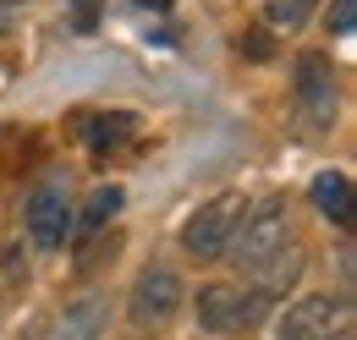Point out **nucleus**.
<instances>
[{"label": "nucleus", "mask_w": 357, "mask_h": 340, "mask_svg": "<svg viewBox=\"0 0 357 340\" xmlns=\"http://www.w3.org/2000/svg\"><path fill=\"white\" fill-rule=\"evenodd\" d=\"M286 242H291V209H286V198H264L259 209L248 203V214H242V225H236V236H231L225 253L236 258V269L253 275V269H264Z\"/></svg>", "instance_id": "1"}, {"label": "nucleus", "mask_w": 357, "mask_h": 340, "mask_svg": "<svg viewBox=\"0 0 357 340\" xmlns=\"http://www.w3.org/2000/svg\"><path fill=\"white\" fill-rule=\"evenodd\" d=\"M28 236H33V247H45V253H55V247L72 236V203H66V187H61V181L33 187V198H28Z\"/></svg>", "instance_id": "6"}, {"label": "nucleus", "mask_w": 357, "mask_h": 340, "mask_svg": "<svg viewBox=\"0 0 357 340\" xmlns=\"http://www.w3.org/2000/svg\"><path fill=\"white\" fill-rule=\"evenodd\" d=\"M72 28H77V33H93V28H99V0H72Z\"/></svg>", "instance_id": "13"}, {"label": "nucleus", "mask_w": 357, "mask_h": 340, "mask_svg": "<svg viewBox=\"0 0 357 340\" xmlns=\"http://www.w3.org/2000/svg\"><path fill=\"white\" fill-rule=\"evenodd\" d=\"M352 324V307L341 297H303L291 302L275 324V340H330Z\"/></svg>", "instance_id": "3"}, {"label": "nucleus", "mask_w": 357, "mask_h": 340, "mask_svg": "<svg viewBox=\"0 0 357 340\" xmlns=\"http://www.w3.org/2000/svg\"><path fill=\"white\" fill-rule=\"evenodd\" d=\"M132 6H143V11H171L176 0H132Z\"/></svg>", "instance_id": "15"}, {"label": "nucleus", "mask_w": 357, "mask_h": 340, "mask_svg": "<svg viewBox=\"0 0 357 340\" xmlns=\"http://www.w3.org/2000/svg\"><path fill=\"white\" fill-rule=\"evenodd\" d=\"M116 209H121V187H99V192L89 198V209H83V219L72 225V236H93V231H105Z\"/></svg>", "instance_id": "10"}, {"label": "nucleus", "mask_w": 357, "mask_h": 340, "mask_svg": "<svg viewBox=\"0 0 357 340\" xmlns=\"http://www.w3.org/2000/svg\"><path fill=\"white\" fill-rule=\"evenodd\" d=\"M313 203H319V214H330L335 225H352V176H341V170L313 176Z\"/></svg>", "instance_id": "9"}, {"label": "nucleus", "mask_w": 357, "mask_h": 340, "mask_svg": "<svg viewBox=\"0 0 357 340\" xmlns=\"http://www.w3.org/2000/svg\"><path fill=\"white\" fill-rule=\"evenodd\" d=\"M352 28H357V0H335V6H330V33L347 39Z\"/></svg>", "instance_id": "12"}, {"label": "nucleus", "mask_w": 357, "mask_h": 340, "mask_svg": "<svg viewBox=\"0 0 357 340\" xmlns=\"http://www.w3.org/2000/svg\"><path fill=\"white\" fill-rule=\"evenodd\" d=\"M297 110H303L308 132H324L335 121V77H330L324 55H303L297 61Z\"/></svg>", "instance_id": "7"}, {"label": "nucleus", "mask_w": 357, "mask_h": 340, "mask_svg": "<svg viewBox=\"0 0 357 340\" xmlns=\"http://www.w3.org/2000/svg\"><path fill=\"white\" fill-rule=\"evenodd\" d=\"M308 11H313V0H275V6H269V22H275V28H303Z\"/></svg>", "instance_id": "11"}, {"label": "nucleus", "mask_w": 357, "mask_h": 340, "mask_svg": "<svg viewBox=\"0 0 357 340\" xmlns=\"http://www.w3.org/2000/svg\"><path fill=\"white\" fill-rule=\"evenodd\" d=\"M105 318H110V297H83L72 302L61 318H55V330H50V340H99L105 335Z\"/></svg>", "instance_id": "8"}, {"label": "nucleus", "mask_w": 357, "mask_h": 340, "mask_svg": "<svg viewBox=\"0 0 357 340\" xmlns=\"http://www.w3.org/2000/svg\"><path fill=\"white\" fill-rule=\"evenodd\" d=\"M242 214H248V198H242V192H220V198L198 203V214L181 225V247L192 258H225L236 225H242Z\"/></svg>", "instance_id": "2"}, {"label": "nucleus", "mask_w": 357, "mask_h": 340, "mask_svg": "<svg viewBox=\"0 0 357 340\" xmlns=\"http://www.w3.org/2000/svg\"><path fill=\"white\" fill-rule=\"evenodd\" d=\"M132 324L137 330H160L171 313L181 307V280H176V269L171 263H149L143 275H137V286H132Z\"/></svg>", "instance_id": "5"}, {"label": "nucleus", "mask_w": 357, "mask_h": 340, "mask_svg": "<svg viewBox=\"0 0 357 340\" xmlns=\"http://www.w3.org/2000/svg\"><path fill=\"white\" fill-rule=\"evenodd\" d=\"M264 307H269L264 291H248V297H242L236 286H204V291H198V324L215 330V335H231V330L259 324Z\"/></svg>", "instance_id": "4"}, {"label": "nucleus", "mask_w": 357, "mask_h": 340, "mask_svg": "<svg viewBox=\"0 0 357 340\" xmlns=\"http://www.w3.org/2000/svg\"><path fill=\"white\" fill-rule=\"evenodd\" d=\"M248 55H253V61H264V55H269V44H264V33H248Z\"/></svg>", "instance_id": "14"}]
</instances>
